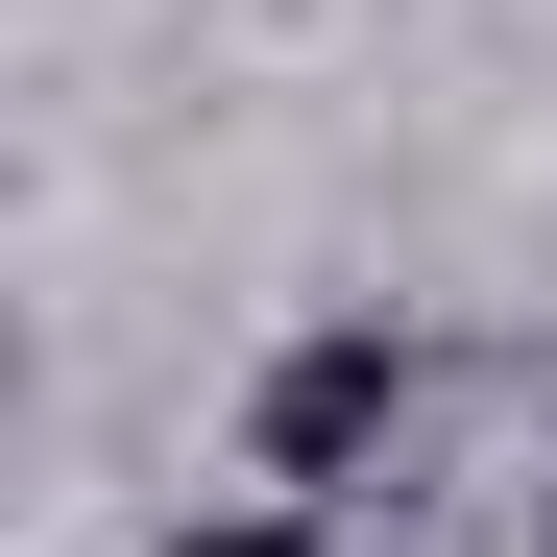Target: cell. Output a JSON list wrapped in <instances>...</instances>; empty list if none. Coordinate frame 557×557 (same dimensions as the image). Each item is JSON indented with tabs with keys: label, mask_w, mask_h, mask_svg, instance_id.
I'll list each match as a JSON object with an SVG mask.
<instances>
[{
	"label": "cell",
	"mask_w": 557,
	"mask_h": 557,
	"mask_svg": "<svg viewBox=\"0 0 557 557\" xmlns=\"http://www.w3.org/2000/svg\"><path fill=\"white\" fill-rule=\"evenodd\" d=\"M412 436V339L388 315H315V339H267V388H243V485H363V460Z\"/></svg>",
	"instance_id": "1"
},
{
	"label": "cell",
	"mask_w": 557,
	"mask_h": 557,
	"mask_svg": "<svg viewBox=\"0 0 557 557\" xmlns=\"http://www.w3.org/2000/svg\"><path fill=\"white\" fill-rule=\"evenodd\" d=\"M146 557H315V509L267 485V509H195V533H146Z\"/></svg>",
	"instance_id": "2"
}]
</instances>
